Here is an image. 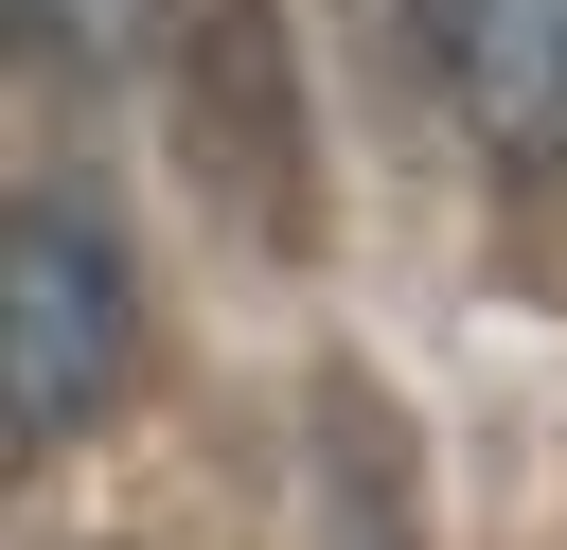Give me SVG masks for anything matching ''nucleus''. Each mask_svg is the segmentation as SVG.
<instances>
[{"label": "nucleus", "mask_w": 567, "mask_h": 550, "mask_svg": "<svg viewBox=\"0 0 567 550\" xmlns=\"http://www.w3.org/2000/svg\"><path fill=\"white\" fill-rule=\"evenodd\" d=\"M142 53H159V124H177L195 195H213L230 231L301 248V231H319V195H301V89H284V18H266V0H142Z\"/></svg>", "instance_id": "1"}, {"label": "nucleus", "mask_w": 567, "mask_h": 550, "mask_svg": "<svg viewBox=\"0 0 567 550\" xmlns=\"http://www.w3.org/2000/svg\"><path fill=\"white\" fill-rule=\"evenodd\" d=\"M0 284H18V461H35L124 390V248L71 195H18V266Z\"/></svg>", "instance_id": "3"}, {"label": "nucleus", "mask_w": 567, "mask_h": 550, "mask_svg": "<svg viewBox=\"0 0 567 550\" xmlns=\"http://www.w3.org/2000/svg\"><path fill=\"white\" fill-rule=\"evenodd\" d=\"M71 18H89V0H18V35H35V53H53V35H71Z\"/></svg>", "instance_id": "4"}, {"label": "nucleus", "mask_w": 567, "mask_h": 550, "mask_svg": "<svg viewBox=\"0 0 567 550\" xmlns=\"http://www.w3.org/2000/svg\"><path fill=\"white\" fill-rule=\"evenodd\" d=\"M390 89L443 106L496 177H549L567 160V0H354Z\"/></svg>", "instance_id": "2"}]
</instances>
